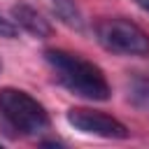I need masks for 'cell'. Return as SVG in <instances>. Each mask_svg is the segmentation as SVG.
Returning <instances> with one entry per match:
<instances>
[{
  "mask_svg": "<svg viewBox=\"0 0 149 149\" xmlns=\"http://www.w3.org/2000/svg\"><path fill=\"white\" fill-rule=\"evenodd\" d=\"M0 114L14 130L23 135H37L49 128V114L42 102L21 88H0Z\"/></svg>",
  "mask_w": 149,
  "mask_h": 149,
  "instance_id": "7a4b0ae2",
  "label": "cell"
},
{
  "mask_svg": "<svg viewBox=\"0 0 149 149\" xmlns=\"http://www.w3.org/2000/svg\"><path fill=\"white\" fill-rule=\"evenodd\" d=\"M95 40L112 54L121 56H147L149 54V35L128 19H100L95 26Z\"/></svg>",
  "mask_w": 149,
  "mask_h": 149,
  "instance_id": "3957f363",
  "label": "cell"
},
{
  "mask_svg": "<svg viewBox=\"0 0 149 149\" xmlns=\"http://www.w3.org/2000/svg\"><path fill=\"white\" fill-rule=\"evenodd\" d=\"M128 98H130V102H133L140 112L149 114V79L135 77V79L128 84Z\"/></svg>",
  "mask_w": 149,
  "mask_h": 149,
  "instance_id": "8992f818",
  "label": "cell"
},
{
  "mask_svg": "<svg viewBox=\"0 0 149 149\" xmlns=\"http://www.w3.org/2000/svg\"><path fill=\"white\" fill-rule=\"evenodd\" d=\"M0 70H2V63H0Z\"/></svg>",
  "mask_w": 149,
  "mask_h": 149,
  "instance_id": "30bf717a",
  "label": "cell"
},
{
  "mask_svg": "<svg viewBox=\"0 0 149 149\" xmlns=\"http://www.w3.org/2000/svg\"><path fill=\"white\" fill-rule=\"evenodd\" d=\"M12 16H14V21H16L23 30H28V33L35 35V37H49V35H51V26L47 23V19H42L40 12L33 9V7L26 5V2L14 5V7H12Z\"/></svg>",
  "mask_w": 149,
  "mask_h": 149,
  "instance_id": "5b68a950",
  "label": "cell"
},
{
  "mask_svg": "<svg viewBox=\"0 0 149 149\" xmlns=\"http://www.w3.org/2000/svg\"><path fill=\"white\" fill-rule=\"evenodd\" d=\"M54 2V9H56V14L65 21V23H70V26H81V19H79V12H77V7H74V2L72 0H51Z\"/></svg>",
  "mask_w": 149,
  "mask_h": 149,
  "instance_id": "52a82bcc",
  "label": "cell"
},
{
  "mask_svg": "<svg viewBox=\"0 0 149 149\" xmlns=\"http://www.w3.org/2000/svg\"><path fill=\"white\" fill-rule=\"evenodd\" d=\"M16 35H19V28L12 21H7V19L0 16V37H16Z\"/></svg>",
  "mask_w": 149,
  "mask_h": 149,
  "instance_id": "ba28073f",
  "label": "cell"
},
{
  "mask_svg": "<svg viewBox=\"0 0 149 149\" xmlns=\"http://www.w3.org/2000/svg\"><path fill=\"white\" fill-rule=\"evenodd\" d=\"M68 123L79 130V133H86V135H98V137H107V140H123L128 137V128L105 114V112H98V109H86V107H72L68 112Z\"/></svg>",
  "mask_w": 149,
  "mask_h": 149,
  "instance_id": "277c9868",
  "label": "cell"
},
{
  "mask_svg": "<svg viewBox=\"0 0 149 149\" xmlns=\"http://www.w3.org/2000/svg\"><path fill=\"white\" fill-rule=\"evenodd\" d=\"M44 58L51 65L56 79L70 93L86 98V100H107L109 98V84L95 63L81 58L79 54L63 51V49H47Z\"/></svg>",
  "mask_w": 149,
  "mask_h": 149,
  "instance_id": "6da1fadb",
  "label": "cell"
},
{
  "mask_svg": "<svg viewBox=\"0 0 149 149\" xmlns=\"http://www.w3.org/2000/svg\"><path fill=\"white\" fill-rule=\"evenodd\" d=\"M135 5H140L144 12H149V0H135Z\"/></svg>",
  "mask_w": 149,
  "mask_h": 149,
  "instance_id": "9c48e42d",
  "label": "cell"
}]
</instances>
